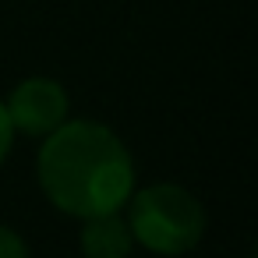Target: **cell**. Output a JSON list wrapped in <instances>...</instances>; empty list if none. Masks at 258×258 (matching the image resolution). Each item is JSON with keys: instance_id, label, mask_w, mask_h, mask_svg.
I'll use <instances>...</instances> for the list:
<instances>
[{"instance_id": "cell-6", "label": "cell", "mask_w": 258, "mask_h": 258, "mask_svg": "<svg viewBox=\"0 0 258 258\" xmlns=\"http://www.w3.org/2000/svg\"><path fill=\"white\" fill-rule=\"evenodd\" d=\"M11 145H15V127H11V117H8L4 103H0V166L11 156Z\"/></svg>"}, {"instance_id": "cell-2", "label": "cell", "mask_w": 258, "mask_h": 258, "mask_svg": "<svg viewBox=\"0 0 258 258\" xmlns=\"http://www.w3.org/2000/svg\"><path fill=\"white\" fill-rule=\"evenodd\" d=\"M131 237L156 254H187L205 233V209L177 184H152L127 198Z\"/></svg>"}, {"instance_id": "cell-5", "label": "cell", "mask_w": 258, "mask_h": 258, "mask_svg": "<svg viewBox=\"0 0 258 258\" xmlns=\"http://www.w3.org/2000/svg\"><path fill=\"white\" fill-rule=\"evenodd\" d=\"M0 258H29L25 240H22L11 226H0Z\"/></svg>"}, {"instance_id": "cell-4", "label": "cell", "mask_w": 258, "mask_h": 258, "mask_svg": "<svg viewBox=\"0 0 258 258\" xmlns=\"http://www.w3.org/2000/svg\"><path fill=\"white\" fill-rule=\"evenodd\" d=\"M78 244H82L85 258H127L131 247H135V237L117 212H106V216H89L85 219Z\"/></svg>"}, {"instance_id": "cell-3", "label": "cell", "mask_w": 258, "mask_h": 258, "mask_svg": "<svg viewBox=\"0 0 258 258\" xmlns=\"http://www.w3.org/2000/svg\"><path fill=\"white\" fill-rule=\"evenodd\" d=\"M4 110L11 117V127L25 135H50L68 120V92L53 78H25L15 85Z\"/></svg>"}, {"instance_id": "cell-1", "label": "cell", "mask_w": 258, "mask_h": 258, "mask_svg": "<svg viewBox=\"0 0 258 258\" xmlns=\"http://www.w3.org/2000/svg\"><path fill=\"white\" fill-rule=\"evenodd\" d=\"M39 184L68 216H106L135 195V163L110 127L64 120L39 149Z\"/></svg>"}]
</instances>
